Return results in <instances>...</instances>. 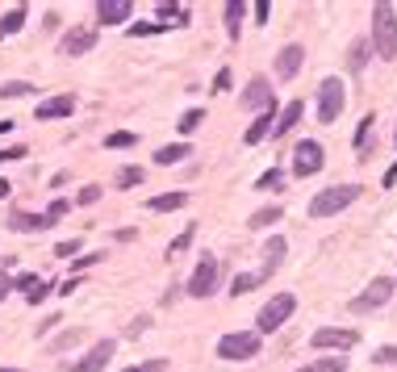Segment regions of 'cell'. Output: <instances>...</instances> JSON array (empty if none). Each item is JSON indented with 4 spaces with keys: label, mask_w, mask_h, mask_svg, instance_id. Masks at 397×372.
Listing matches in <instances>:
<instances>
[{
    "label": "cell",
    "mask_w": 397,
    "mask_h": 372,
    "mask_svg": "<svg viewBox=\"0 0 397 372\" xmlns=\"http://www.w3.org/2000/svg\"><path fill=\"white\" fill-rule=\"evenodd\" d=\"M0 372H21V368H0Z\"/></svg>",
    "instance_id": "cell-52"
},
{
    "label": "cell",
    "mask_w": 397,
    "mask_h": 372,
    "mask_svg": "<svg viewBox=\"0 0 397 372\" xmlns=\"http://www.w3.org/2000/svg\"><path fill=\"white\" fill-rule=\"evenodd\" d=\"M360 184H334V188H322L314 201H310V218H330V214H343L347 205L360 201Z\"/></svg>",
    "instance_id": "cell-2"
},
{
    "label": "cell",
    "mask_w": 397,
    "mask_h": 372,
    "mask_svg": "<svg viewBox=\"0 0 397 372\" xmlns=\"http://www.w3.org/2000/svg\"><path fill=\"white\" fill-rule=\"evenodd\" d=\"M80 339H84V331H67V335H59L55 347H71V343H80Z\"/></svg>",
    "instance_id": "cell-44"
},
{
    "label": "cell",
    "mask_w": 397,
    "mask_h": 372,
    "mask_svg": "<svg viewBox=\"0 0 397 372\" xmlns=\"http://www.w3.org/2000/svg\"><path fill=\"white\" fill-rule=\"evenodd\" d=\"M30 151L25 146H5V151H0V164H13V159H25Z\"/></svg>",
    "instance_id": "cell-40"
},
{
    "label": "cell",
    "mask_w": 397,
    "mask_h": 372,
    "mask_svg": "<svg viewBox=\"0 0 397 372\" xmlns=\"http://www.w3.org/2000/svg\"><path fill=\"white\" fill-rule=\"evenodd\" d=\"M297 309V297L293 293H276L264 309H260V318H256V335H272V331H280L284 322H288V314Z\"/></svg>",
    "instance_id": "cell-3"
},
{
    "label": "cell",
    "mask_w": 397,
    "mask_h": 372,
    "mask_svg": "<svg viewBox=\"0 0 397 372\" xmlns=\"http://www.w3.org/2000/svg\"><path fill=\"white\" fill-rule=\"evenodd\" d=\"M393 142H397V134H393Z\"/></svg>",
    "instance_id": "cell-53"
},
{
    "label": "cell",
    "mask_w": 397,
    "mask_h": 372,
    "mask_svg": "<svg viewBox=\"0 0 397 372\" xmlns=\"http://www.w3.org/2000/svg\"><path fill=\"white\" fill-rule=\"evenodd\" d=\"M280 180H284L280 168H272V172H264V176L256 180V188H260V193H272V188H280Z\"/></svg>",
    "instance_id": "cell-33"
},
{
    "label": "cell",
    "mask_w": 397,
    "mask_h": 372,
    "mask_svg": "<svg viewBox=\"0 0 397 372\" xmlns=\"http://www.w3.org/2000/svg\"><path fill=\"white\" fill-rule=\"evenodd\" d=\"M9 193H13V184H9L5 176H0V197H9Z\"/></svg>",
    "instance_id": "cell-50"
},
{
    "label": "cell",
    "mask_w": 397,
    "mask_h": 372,
    "mask_svg": "<svg viewBox=\"0 0 397 372\" xmlns=\"http://www.w3.org/2000/svg\"><path fill=\"white\" fill-rule=\"evenodd\" d=\"M126 372H168V360H146V364H134Z\"/></svg>",
    "instance_id": "cell-37"
},
{
    "label": "cell",
    "mask_w": 397,
    "mask_h": 372,
    "mask_svg": "<svg viewBox=\"0 0 397 372\" xmlns=\"http://www.w3.org/2000/svg\"><path fill=\"white\" fill-rule=\"evenodd\" d=\"M218 355L222 360H256L260 355V335L256 331H234L218 339Z\"/></svg>",
    "instance_id": "cell-5"
},
{
    "label": "cell",
    "mask_w": 397,
    "mask_h": 372,
    "mask_svg": "<svg viewBox=\"0 0 397 372\" xmlns=\"http://www.w3.org/2000/svg\"><path fill=\"white\" fill-rule=\"evenodd\" d=\"M101 255H105V251H101ZM101 255H96V251H92V255H76L71 268H76V272H80V268H92V263H101Z\"/></svg>",
    "instance_id": "cell-39"
},
{
    "label": "cell",
    "mask_w": 397,
    "mask_h": 372,
    "mask_svg": "<svg viewBox=\"0 0 397 372\" xmlns=\"http://www.w3.org/2000/svg\"><path fill=\"white\" fill-rule=\"evenodd\" d=\"M25 92H34V84H25V80H9V84H0V96H25Z\"/></svg>",
    "instance_id": "cell-34"
},
{
    "label": "cell",
    "mask_w": 397,
    "mask_h": 372,
    "mask_svg": "<svg viewBox=\"0 0 397 372\" xmlns=\"http://www.w3.org/2000/svg\"><path fill=\"white\" fill-rule=\"evenodd\" d=\"M159 17H184V9L180 5H159Z\"/></svg>",
    "instance_id": "cell-47"
},
{
    "label": "cell",
    "mask_w": 397,
    "mask_h": 372,
    "mask_svg": "<svg viewBox=\"0 0 397 372\" xmlns=\"http://www.w3.org/2000/svg\"><path fill=\"white\" fill-rule=\"evenodd\" d=\"M192 151H188V142H172V146H159L155 151V164L159 168H172V164H180V159H188Z\"/></svg>",
    "instance_id": "cell-21"
},
{
    "label": "cell",
    "mask_w": 397,
    "mask_h": 372,
    "mask_svg": "<svg viewBox=\"0 0 397 372\" xmlns=\"http://www.w3.org/2000/svg\"><path fill=\"white\" fill-rule=\"evenodd\" d=\"M297 372H347V360H343V355H318L314 364L297 368Z\"/></svg>",
    "instance_id": "cell-23"
},
{
    "label": "cell",
    "mask_w": 397,
    "mask_h": 372,
    "mask_svg": "<svg viewBox=\"0 0 397 372\" xmlns=\"http://www.w3.org/2000/svg\"><path fill=\"white\" fill-rule=\"evenodd\" d=\"M268 105H276V100H272V84H268L264 76H256L251 84H247V92H242V109H256V113H264Z\"/></svg>",
    "instance_id": "cell-11"
},
{
    "label": "cell",
    "mask_w": 397,
    "mask_h": 372,
    "mask_svg": "<svg viewBox=\"0 0 397 372\" xmlns=\"http://www.w3.org/2000/svg\"><path fill=\"white\" fill-rule=\"evenodd\" d=\"M368 134H372V113H368V118L360 122V130H356V146H360V151H364V142H368Z\"/></svg>",
    "instance_id": "cell-41"
},
{
    "label": "cell",
    "mask_w": 397,
    "mask_h": 372,
    "mask_svg": "<svg viewBox=\"0 0 397 372\" xmlns=\"http://www.w3.org/2000/svg\"><path fill=\"white\" fill-rule=\"evenodd\" d=\"M67 209H71V205H67V201L59 197V201H51V209H46V218H55V222H59V218L67 214Z\"/></svg>",
    "instance_id": "cell-42"
},
{
    "label": "cell",
    "mask_w": 397,
    "mask_h": 372,
    "mask_svg": "<svg viewBox=\"0 0 397 372\" xmlns=\"http://www.w3.org/2000/svg\"><path fill=\"white\" fill-rule=\"evenodd\" d=\"M134 142H138V134H130V130H117V134H109V138H105V146H109V151H126V146H134Z\"/></svg>",
    "instance_id": "cell-30"
},
{
    "label": "cell",
    "mask_w": 397,
    "mask_h": 372,
    "mask_svg": "<svg viewBox=\"0 0 397 372\" xmlns=\"http://www.w3.org/2000/svg\"><path fill=\"white\" fill-rule=\"evenodd\" d=\"M214 289H218V259H214V255H205V259L192 268V276H188L184 293H188V297H209Z\"/></svg>",
    "instance_id": "cell-6"
},
{
    "label": "cell",
    "mask_w": 397,
    "mask_h": 372,
    "mask_svg": "<svg viewBox=\"0 0 397 372\" xmlns=\"http://www.w3.org/2000/svg\"><path fill=\"white\" fill-rule=\"evenodd\" d=\"M372 364H393V368H397V347H381V351H372Z\"/></svg>",
    "instance_id": "cell-38"
},
{
    "label": "cell",
    "mask_w": 397,
    "mask_h": 372,
    "mask_svg": "<svg viewBox=\"0 0 397 372\" xmlns=\"http://www.w3.org/2000/svg\"><path fill=\"white\" fill-rule=\"evenodd\" d=\"M130 13H134L130 0H101V5H96L101 25H122V21H130Z\"/></svg>",
    "instance_id": "cell-15"
},
{
    "label": "cell",
    "mask_w": 397,
    "mask_h": 372,
    "mask_svg": "<svg viewBox=\"0 0 397 372\" xmlns=\"http://www.w3.org/2000/svg\"><path fill=\"white\" fill-rule=\"evenodd\" d=\"M322 172V142H314V138H306V142H297V151H293V176H318Z\"/></svg>",
    "instance_id": "cell-7"
},
{
    "label": "cell",
    "mask_w": 397,
    "mask_h": 372,
    "mask_svg": "<svg viewBox=\"0 0 397 372\" xmlns=\"http://www.w3.org/2000/svg\"><path fill=\"white\" fill-rule=\"evenodd\" d=\"M272 222H280V205H268V209H256V214H251V222H247V226H251V230H268Z\"/></svg>",
    "instance_id": "cell-25"
},
{
    "label": "cell",
    "mask_w": 397,
    "mask_h": 372,
    "mask_svg": "<svg viewBox=\"0 0 397 372\" xmlns=\"http://www.w3.org/2000/svg\"><path fill=\"white\" fill-rule=\"evenodd\" d=\"M80 247H84L80 239H67V243H59V247H55V255H59V259H71V255H80Z\"/></svg>",
    "instance_id": "cell-36"
},
{
    "label": "cell",
    "mask_w": 397,
    "mask_h": 372,
    "mask_svg": "<svg viewBox=\"0 0 397 372\" xmlns=\"http://www.w3.org/2000/svg\"><path fill=\"white\" fill-rule=\"evenodd\" d=\"M222 13H226V34L238 38V25H242V17H247V5H242V0H230Z\"/></svg>",
    "instance_id": "cell-24"
},
{
    "label": "cell",
    "mask_w": 397,
    "mask_h": 372,
    "mask_svg": "<svg viewBox=\"0 0 397 372\" xmlns=\"http://www.w3.org/2000/svg\"><path fill=\"white\" fill-rule=\"evenodd\" d=\"M368 38H356L352 42V59H347V63H352V72H364V63H368Z\"/></svg>",
    "instance_id": "cell-27"
},
{
    "label": "cell",
    "mask_w": 397,
    "mask_h": 372,
    "mask_svg": "<svg viewBox=\"0 0 397 372\" xmlns=\"http://www.w3.org/2000/svg\"><path fill=\"white\" fill-rule=\"evenodd\" d=\"M113 351H117V343L113 339H101V343H96L84 360H76L71 364V372H105V364L113 360Z\"/></svg>",
    "instance_id": "cell-10"
},
{
    "label": "cell",
    "mask_w": 397,
    "mask_h": 372,
    "mask_svg": "<svg viewBox=\"0 0 397 372\" xmlns=\"http://www.w3.org/2000/svg\"><path fill=\"white\" fill-rule=\"evenodd\" d=\"M71 109H76V100H71V96H51V100H42V105H38V122L71 118Z\"/></svg>",
    "instance_id": "cell-18"
},
{
    "label": "cell",
    "mask_w": 397,
    "mask_h": 372,
    "mask_svg": "<svg viewBox=\"0 0 397 372\" xmlns=\"http://www.w3.org/2000/svg\"><path fill=\"white\" fill-rule=\"evenodd\" d=\"M343 105H347V92H343V80H322L318 84V122L322 126H334L339 113H343Z\"/></svg>",
    "instance_id": "cell-4"
},
{
    "label": "cell",
    "mask_w": 397,
    "mask_h": 372,
    "mask_svg": "<svg viewBox=\"0 0 397 372\" xmlns=\"http://www.w3.org/2000/svg\"><path fill=\"white\" fill-rule=\"evenodd\" d=\"M96 46V30H71V34H63V42H59V50L63 55H88V50Z\"/></svg>",
    "instance_id": "cell-14"
},
{
    "label": "cell",
    "mask_w": 397,
    "mask_h": 372,
    "mask_svg": "<svg viewBox=\"0 0 397 372\" xmlns=\"http://www.w3.org/2000/svg\"><path fill=\"white\" fill-rule=\"evenodd\" d=\"M21 25H25V5H17V9H9V13H5V21H0V38L17 34Z\"/></svg>",
    "instance_id": "cell-26"
},
{
    "label": "cell",
    "mask_w": 397,
    "mask_h": 372,
    "mask_svg": "<svg viewBox=\"0 0 397 372\" xmlns=\"http://www.w3.org/2000/svg\"><path fill=\"white\" fill-rule=\"evenodd\" d=\"M256 285H264V281H260V272H238V276H234V285H230V293H234V297H242V293H251Z\"/></svg>",
    "instance_id": "cell-28"
},
{
    "label": "cell",
    "mask_w": 397,
    "mask_h": 372,
    "mask_svg": "<svg viewBox=\"0 0 397 372\" xmlns=\"http://www.w3.org/2000/svg\"><path fill=\"white\" fill-rule=\"evenodd\" d=\"M226 88H230V72H226V67H222V72H218V76H214V92H226Z\"/></svg>",
    "instance_id": "cell-43"
},
{
    "label": "cell",
    "mask_w": 397,
    "mask_h": 372,
    "mask_svg": "<svg viewBox=\"0 0 397 372\" xmlns=\"http://www.w3.org/2000/svg\"><path fill=\"white\" fill-rule=\"evenodd\" d=\"M393 184H397V164H393V168L385 172V188H393Z\"/></svg>",
    "instance_id": "cell-49"
},
{
    "label": "cell",
    "mask_w": 397,
    "mask_h": 372,
    "mask_svg": "<svg viewBox=\"0 0 397 372\" xmlns=\"http://www.w3.org/2000/svg\"><path fill=\"white\" fill-rule=\"evenodd\" d=\"M55 218H46V214H25V209H17V214L9 218V230L17 234H38V230H51Z\"/></svg>",
    "instance_id": "cell-13"
},
{
    "label": "cell",
    "mask_w": 397,
    "mask_h": 372,
    "mask_svg": "<svg viewBox=\"0 0 397 372\" xmlns=\"http://www.w3.org/2000/svg\"><path fill=\"white\" fill-rule=\"evenodd\" d=\"M142 180H146V172H142V168H134V164L117 172V188H134V184H142Z\"/></svg>",
    "instance_id": "cell-29"
},
{
    "label": "cell",
    "mask_w": 397,
    "mask_h": 372,
    "mask_svg": "<svg viewBox=\"0 0 397 372\" xmlns=\"http://www.w3.org/2000/svg\"><path fill=\"white\" fill-rule=\"evenodd\" d=\"M184 201H188L184 193H159V197L146 201V209H151V214H172V209H180Z\"/></svg>",
    "instance_id": "cell-20"
},
{
    "label": "cell",
    "mask_w": 397,
    "mask_h": 372,
    "mask_svg": "<svg viewBox=\"0 0 397 372\" xmlns=\"http://www.w3.org/2000/svg\"><path fill=\"white\" fill-rule=\"evenodd\" d=\"M13 289H17V281H9V276H5V272H0V301H5V297H9V293H13Z\"/></svg>",
    "instance_id": "cell-46"
},
{
    "label": "cell",
    "mask_w": 397,
    "mask_h": 372,
    "mask_svg": "<svg viewBox=\"0 0 397 372\" xmlns=\"http://www.w3.org/2000/svg\"><path fill=\"white\" fill-rule=\"evenodd\" d=\"M389 297H393V281L376 276V281L368 285V293H360V297L352 301V309H356V314H368V309H381V305H385Z\"/></svg>",
    "instance_id": "cell-9"
},
{
    "label": "cell",
    "mask_w": 397,
    "mask_h": 372,
    "mask_svg": "<svg viewBox=\"0 0 397 372\" xmlns=\"http://www.w3.org/2000/svg\"><path fill=\"white\" fill-rule=\"evenodd\" d=\"M13 126H17V122H0V134H9V130H13Z\"/></svg>",
    "instance_id": "cell-51"
},
{
    "label": "cell",
    "mask_w": 397,
    "mask_h": 372,
    "mask_svg": "<svg viewBox=\"0 0 397 372\" xmlns=\"http://www.w3.org/2000/svg\"><path fill=\"white\" fill-rule=\"evenodd\" d=\"M284 251H288V243H284L280 234H276V239L264 247V272H260V281H268V276L280 268V263H284Z\"/></svg>",
    "instance_id": "cell-19"
},
{
    "label": "cell",
    "mask_w": 397,
    "mask_h": 372,
    "mask_svg": "<svg viewBox=\"0 0 397 372\" xmlns=\"http://www.w3.org/2000/svg\"><path fill=\"white\" fill-rule=\"evenodd\" d=\"M356 331H347V327H322V331H314V347L318 351H347V347H356Z\"/></svg>",
    "instance_id": "cell-8"
},
{
    "label": "cell",
    "mask_w": 397,
    "mask_h": 372,
    "mask_svg": "<svg viewBox=\"0 0 397 372\" xmlns=\"http://www.w3.org/2000/svg\"><path fill=\"white\" fill-rule=\"evenodd\" d=\"M17 289L25 293V301H30V305H38V301L46 297V293H51V289H46V281H42V276H21V281H17Z\"/></svg>",
    "instance_id": "cell-22"
},
{
    "label": "cell",
    "mask_w": 397,
    "mask_h": 372,
    "mask_svg": "<svg viewBox=\"0 0 397 372\" xmlns=\"http://www.w3.org/2000/svg\"><path fill=\"white\" fill-rule=\"evenodd\" d=\"M192 234H196V230H192V226H184V234H180V239H172V243H168V259H176V255H180V251H188V243H192Z\"/></svg>",
    "instance_id": "cell-31"
},
{
    "label": "cell",
    "mask_w": 397,
    "mask_h": 372,
    "mask_svg": "<svg viewBox=\"0 0 397 372\" xmlns=\"http://www.w3.org/2000/svg\"><path fill=\"white\" fill-rule=\"evenodd\" d=\"M302 113H306V105H302V100H288V105H284V109L276 113V126H272V138H284V134H288V130H293L297 122H302Z\"/></svg>",
    "instance_id": "cell-17"
},
{
    "label": "cell",
    "mask_w": 397,
    "mask_h": 372,
    "mask_svg": "<svg viewBox=\"0 0 397 372\" xmlns=\"http://www.w3.org/2000/svg\"><path fill=\"white\" fill-rule=\"evenodd\" d=\"M76 201H80V205H96V201H101V184H84Z\"/></svg>",
    "instance_id": "cell-35"
},
{
    "label": "cell",
    "mask_w": 397,
    "mask_h": 372,
    "mask_svg": "<svg viewBox=\"0 0 397 372\" xmlns=\"http://www.w3.org/2000/svg\"><path fill=\"white\" fill-rule=\"evenodd\" d=\"M138 34H163V25H130V38H138Z\"/></svg>",
    "instance_id": "cell-45"
},
{
    "label": "cell",
    "mask_w": 397,
    "mask_h": 372,
    "mask_svg": "<svg viewBox=\"0 0 397 372\" xmlns=\"http://www.w3.org/2000/svg\"><path fill=\"white\" fill-rule=\"evenodd\" d=\"M385 63L397 59V17H393V5H372V42H368Z\"/></svg>",
    "instance_id": "cell-1"
},
{
    "label": "cell",
    "mask_w": 397,
    "mask_h": 372,
    "mask_svg": "<svg viewBox=\"0 0 397 372\" xmlns=\"http://www.w3.org/2000/svg\"><path fill=\"white\" fill-rule=\"evenodd\" d=\"M201 122H205V113H201V109H188V113H184L176 126H180V134H192V130L201 126Z\"/></svg>",
    "instance_id": "cell-32"
},
{
    "label": "cell",
    "mask_w": 397,
    "mask_h": 372,
    "mask_svg": "<svg viewBox=\"0 0 397 372\" xmlns=\"http://www.w3.org/2000/svg\"><path fill=\"white\" fill-rule=\"evenodd\" d=\"M272 126H276V105H268V109L251 122V126H247V134H242V142L247 146H256V142H264L268 134H272Z\"/></svg>",
    "instance_id": "cell-16"
},
{
    "label": "cell",
    "mask_w": 397,
    "mask_h": 372,
    "mask_svg": "<svg viewBox=\"0 0 397 372\" xmlns=\"http://www.w3.org/2000/svg\"><path fill=\"white\" fill-rule=\"evenodd\" d=\"M268 13H272V5H268V0H260V5H256V17H260V21H268Z\"/></svg>",
    "instance_id": "cell-48"
},
{
    "label": "cell",
    "mask_w": 397,
    "mask_h": 372,
    "mask_svg": "<svg viewBox=\"0 0 397 372\" xmlns=\"http://www.w3.org/2000/svg\"><path fill=\"white\" fill-rule=\"evenodd\" d=\"M302 63H306V50L297 46V42H288L280 55H276V76H280V80H293L297 72H302Z\"/></svg>",
    "instance_id": "cell-12"
}]
</instances>
